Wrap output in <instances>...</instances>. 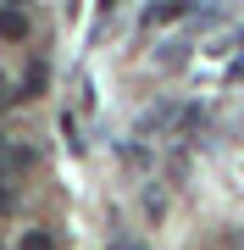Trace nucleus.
I'll return each mask as SVG.
<instances>
[{
    "label": "nucleus",
    "mask_w": 244,
    "mask_h": 250,
    "mask_svg": "<svg viewBox=\"0 0 244 250\" xmlns=\"http://www.w3.org/2000/svg\"><path fill=\"white\" fill-rule=\"evenodd\" d=\"M183 11H189V0H155V6L145 11V22H150V28H161V22H178Z\"/></svg>",
    "instance_id": "nucleus-1"
},
{
    "label": "nucleus",
    "mask_w": 244,
    "mask_h": 250,
    "mask_svg": "<svg viewBox=\"0 0 244 250\" xmlns=\"http://www.w3.org/2000/svg\"><path fill=\"white\" fill-rule=\"evenodd\" d=\"M22 34H28V17L17 6H6V11H0V39H22Z\"/></svg>",
    "instance_id": "nucleus-2"
},
{
    "label": "nucleus",
    "mask_w": 244,
    "mask_h": 250,
    "mask_svg": "<svg viewBox=\"0 0 244 250\" xmlns=\"http://www.w3.org/2000/svg\"><path fill=\"white\" fill-rule=\"evenodd\" d=\"M22 250H61V245H56L50 228H34V233H22Z\"/></svg>",
    "instance_id": "nucleus-3"
},
{
    "label": "nucleus",
    "mask_w": 244,
    "mask_h": 250,
    "mask_svg": "<svg viewBox=\"0 0 244 250\" xmlns=\"http://www.w3.org/2000/svg\"><path fill=\"white\" fill-rule=\"evenodd\" d=\"M45 83H50V72H45V67H28V78H22V89H28V95H39Z\"/></svg>",
    "instance_id": "nucleus-4"
},
{
    "label": "nucleus",
    "mask_w": 244,
    "mask_h": 250,
    "mask_svg": "<svg viewBox=\"0 0 244 250\" xmlns=\"http://www.w3.org/2000/svg\"><path fill=\"white\" fill-rule=\"evenodd\" d=\"M0 156H6V139H0Z\"/></svg>",
    "instance_id": "nucleus-5"
},
{
    "label": "nucleus",
    "mask_w": 244,
    "mask_h": 250,
    "mask_svg": "<svg viewBox=\"0 0 244 250\" xmlns=\"http://www.w3.org/2000/svg\"><path fill=\"white\" fill-rule=\"evenodd\" d=\"M11 6H17V0H11Z\"/></svg>",
    "instance_id": "nucleus-6"
}]
</instances>
